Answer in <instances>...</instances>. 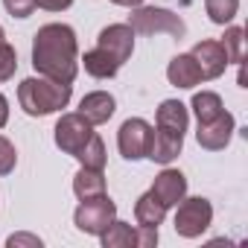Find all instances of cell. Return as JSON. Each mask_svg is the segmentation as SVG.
<instances>
[{"label": "cell", "instance_id": "6da1fadb", "mask_svg": "<svg viewBox=\"0 0 248 248\" xmlns=\"http://www.w3.org/2000/svg\"><path fill=\"white\" fill-rule=\"evenodd\" d=\"M32 67L38 76L73 85L79 73V41L67 24H44L32 38Z\"/></svg>", "mask_w": 248, "mask_h": 248}, {"label": "cell", "instance_id": "7a4b0ae2", "mask_svg": "<svg viewBox=\"0 0 248 248\" xmlns=\"http://www.w3.org/2000/svg\"><path fill=\"white\" fill-rule=\"evenodd\" d=\"M73 88L64 82H53L47 76H30L18 85V102L30 117H47L67 108Z\"/></svg>", "mask_w": 248, "mask_h": 248}, {"label": "cell", "instance_id": "3957f363", "mask_svg": "<svg viewBox=\"0 0 248 248\" xmlns=\"http://www.w3.org/2000/svg\"><path fill=\"white\" fill-rule=\"evenodd\" d=\"M129 27L135 30V35H158V32H164V35L181 38L187 32V24L175 12H170L164 6H143V3L135 6V12L129 15Z\"/></svg>", "mask_w": 248, "mask_h": 248}, {"label": "cell", "instance_id": "277c9868", "mask_svg": "<svg viewBox=\"0 0 248 248\" xmlns=\"http://www.w3.org/2000/svg\"><path fill=\"white\" fill-rule=\"evenodd\" d=\"M114 219H117V204L105 193L91 196V199H79V207L73 213V225L82 233H91V236H99Z\"/></svg>", "mask_w": 248, "mask_h": 248}, {"label": "cell", "instance_id": "5b68a950", "mask_svg": "<svg viewBox=\"0 0 248 248\" xmlns=\"http://www.w3.org/2000/svg\"><path fill=\"white\" fill-rule=\"evenodd\" d=\"M213 222V207L207 199L202 196H193V199H181L175 204V233L184 236V239H196L202 236Z\"/></svg>", "mask_w": 248, "mask_h": 248}, {"label": "cell", "instance_id": "8992f818", "mask_svg": "<svg viewBox=\"0 0 248 248\" xmlns=\"http://www.w3.org/2000/svg\"><path fill=\"white\" fill-rule=\"evenodd\" d=\"M56 146L64 152V155H79L82 149H85V143L96 135L93 132V126L76 111V114H62L59 117V123H56Z\"/></svg>", "mask_w": 248, "mask_h": 248}, {"label": "cell", "instance_id": "52a82bcc", "mask_svg": "<svg viewBox=\"0 0 248 248\" xmlns=\"http://www.w3.org/2000/svg\"><path fill=\"white\" fill-rule=\"evenodd\" d=\"M149 143H152V126L143 117H129L117 132V146L120 155L126 161H140L149 155Z\"/></svg>", "mask_w": 248, "mask_h": 248}, {"label": "cell", "instance_id": "ba28073f", "mask_svg": "<svg viewBox=\"0 0 248 248\" xmlns=\"http://www.w3.org/2000/svg\"><path fill=\"white\" fill-rule=\"evenodd\" d=\"M96 47L105 50V53L123 67V64L132 59V53H135V30H132L129 24H111V27H105V30L99 32Z\"/></svg>", "mask_w": 248, "mask_h": 248}, {"label": "cell", "instance_id": "9c48e42d", "mask_svg": "<svg viewBox=\"0 0 248 248\" xmlns=\"http://www.w3.org/2000/svg\"><path fill=\"white\" fill-rule=\"evenodd\" d=\"M236 129V123H233V114L222 111L219 117H213L210 123H199V132H196V140L202 149L207 152H219L231 143V135Z\"/></svg>", "mask_w": 248, "mask_h": 248}, {"label": "cell", "instance_id": "30bf717a", "mask_svg": "<svg viewBox=\"0 0 248 248\" xmlns=\"http://www.w3.org/2000/svg\"><path fill=\"white\" fill-rule=\"evenodd\" d=\"M190 56L196 59V64H199V70H202V79H219V76L225 73V67L231 64V62H228V53H225V47H222V41H216V38L199 41Z\"/></svg>", "mask_w": 248, "mask_h": 248}, {"label": "cell", "instance_id": "8fae6325", "mask_svg": "<svg viewBox=\"0 0 248 248\" xmlns=\"http://www.w3.org/2000/svg\"><path fill=\"white\" fill-rule=\"evenodd\" d=\"M152 193L158 196V202L170 210V207H175L184 196H187V178H184V172H178V170H164V172H158L155 175V184H152Z\"/></svg>", "mask_w": 248, "mask_h": 248}, {"label": "cell", "instance_id": "7c38bea8", "mask_svg": "<svg viewBox=\"0 0 248 248\" xmlns=\"http://www.w3.org/2000/svg\"><path fill=\"white\" fill-rule=\"evenodd\" d=\"M117 111V102L108 91H93V93H85L82 102H79V114L91 123V126H102L108 123Z\"/></svg>", "mask_w": 248, "mask_h": 248}, {"label": "cell", "instance_id": "4fadbf2b", "mask_svg": "<svg viewBox=\"0 0 248 248\" xmlns=\"http://www.w3.org/2000/svg\"><path fill=\"white\" fill-rule=\"evenodd\" d=\"M181 146H184V135H175V132H164V129H152V143H149V161L155 164H172L178 155H181Z\"/></svg>", "mask_w": 248, "mask_h": 248}, {"label": "cell", "instance_id": "5bb4252c", "mask_svg": "<svg viewBox=\"0 0 248 248\" xmlns=\"http://www.w3.org/2000/svg\"><path fill=\"white\" fill-rule=\"evenodd\" d=\"M167 79L175 88H196L202 82V70H199V64L190 53H178L167 67Z\"/></svg>", "mask_w": 248, "mask_h": 248}, {"label": "cell", "instance_id": "9a60e30c", "mask_svg": "<svg viewBox=\"0 0 248 248\" xmlns=\"http://www.w3.org/2000/svg\"><path fill=\"white\" fill-rule=\"evenodd\" d=\"M187 123H190V114H187V105H184V102H178V99H164V102L158 105V129L184 135V132H187Z\"/></svg>", "mask_w": 248, "mask_h": 248}, {"label": "cell", "instance_id": "2e32d148", "mask_svg": "<svg viewBox=\"0 0 248 248\" xmlns=\"http://www.w3.org/2000/svg\"><path fill=\"white\" fill-rule=\"evenodd\" d=\"M82 64H85V73H91L93 79H114L117 70H120V64H117L105 50H99V47L88 50V53L82 56Z\"/></svg>", "mask_w": 248, "mask_h": 248}, {"label": "cell", "instance_id": "e0dca14e", "mask_svg": "<svg viewBox=\"0 0 248 248\" xmlns=\"http://www.w3.org/2000/svg\"><path fill=\"white\" fill-rule=\"evenodd\" d=\"M164 216H167V207L158 202V196H155L152 190L138 199V204H135V219H138V225L158 228V225L164 222Z\"/></svg>", "mask_w": 248, "mask_h": 248}, {"label": "cell", "instance_id": "ac0fdd59", "mask_svg": "<svg viewBox=\"0 0 248 248\" xmlns=\"http://www.w3.org/2000/svg\"><path fill=\"white\" fill-rule=\"evenodd\" d=\"M73 193H76L79 199H91V196L105 193V175H102V170L82 167V170L73 175Z\"/></svg>", "mask_w": 248, "mask_h": 248}, {"label": "cell", "instance_id": "d6986e66", "mask_svg": "<svg viewBox=\"0 0 248 248\" xmlns=\"http://www.w3.org/2000/svg\"><path fill=\"white\" fill-rule=\"evenodd\" d=\"M99 239H102L105 248H132V245H135V228H132L129 222L114 219V222L99 233Z\"/></svg>", "mask_w": 248, "mask_h": 248}, {"label": "cell", "instance_id": "ffe728a7", "mask_svg": "<svg viewBox=\"0 0 248 248\" xmlns=\"http://www.w3.org/2000/svg\"><path fill=\"white\" fill-rule=\"evenodd\" d=\"M193 111H196V120L199 123H210L213 117H219L222 111H225V105H222V96L219 93H213V91H199L196 96H193Z\"/></svg>", "mask_w": 248, "mask_h": 248}, {"label": "cell", "instance_id": "44dd1931", "mask_svg": "<svg viewBox=\"0 0 248 248\" xmlns=\"http://www.w3.org/2000/svg\"><path fill=\"white\" fill-rule=\"evenodd\" d=\"M76 161H79L82 167H91V170H105L108 155H105V143H102V138L93 135V138L85 143V149L76 155Z\"/></svg>", "mask_w": 248, "mask_h": 248}, {"label": "cell", "instance_id": "7402d4cb", "mask_svg": "<svg viewBox=\"0 0 248 248\" xmlns=\"http://www.w3.org/2000/svg\"><path fill=\"white\" fill-rule=\"evenodd\" d=\"M204 12H207V18H210L213 24L225 27V24H231V21L236 18L239 0H204Z\"/></svg>", "mask_w": 248, "mask_h": 248}, {"label": "cell", "instance_id": "603a6c76", "mask_svg": "<svg viewBox=\"0 0 248 248\" xmlns=\"http://www.w3.org/2000/svg\"><path fill=\"white\" fill-rule=\"evenodd\" d=\"M242 35H245L242 27H228L225 30V38H222V47L228 53V62H233V64H242V59H245V38Z\"/></svg>", "mask_w": 248, "mask_h": 248}, {"label": "cell", "instance_id": "cb8c5ba5", "mask_svg": "<svg viewBox=\"0 0 248 248\" xmlns=\"http://www.w3.org/2000/svg\"><path fill=\"white\" fill-rule=\"evenodd\" d=\"M15 70H18V53L3 38V41H0V82H9L15 76Z\"/></svg>", "mask_w": 248, "mask_h": 248}, {"label": "cell", "instance_id": "d4e9b609", "mask_svg": "<svg viewBox=\"0 0 248 248\" xmlns=\"http://www.w3.org/2000/svg\"><path fill=\"white\" fill-rule=\"evenodd\" d=\"M18 164V152L12 146V140H6L3 135H0V175H9Z\"/></svg>", "mask_w": 248, "mask_h": 248}, {"label": "cell", "instance_id": "484cf974", "mask_svg": "<svg viewBox=\"0 0 248 248\" xmlns=\"http://www.w3.org/2000/svg\"><path fill=\"white\" fill-rule=\"evenodd\" d=\"M3 6L12 18H30L35 12V0H3Z\"/></svg>", "mask_w": 248, "mask_h": 248}, {"label": "cell", "instance_id": "4316f807", "mask_svg": "<svg viewBox=\"0 0 248 248\" xmlns=\"http://www.w3.org/2000/svg\"><path fill=\"white\" fill-rule=\"evenodd\" d=\"M135 245H138V248H152V245H158V228L138 225V228H135Z\"/></svg>", "mask_w": 248, "mask_h": 248}, {"label": "cell", "instance_id": "83f0119b", "mask_svg": "<svg viewBox=\"0 0 248 248\" xmlns=\"http://www.w3.org/2000/svg\"><path fill=\"white\" fill-rule=\"evenodd\" d=\"M21 245H27V248H41V239L32 236V233H12V236L6 239V248H21Z\"/></svg>", "mask_w": 248, "mask_h": 248}, {"label": "cell", "instance_id": "f1b7e54d", "mask_svg": "<svg viewBox=\"0 0 248 248\" xmlns=\"http://www.w3.org/2000/svg\"><path fill=\"white\" fill-rule=\"evenodd\" d=\"M35 6H41L47 12H64L73 6V0H35Z\"/></svg>", "mask_w": 248, "mask_h": 248}, {"label": "cell", "instance_id": "f546056e", "mask_svg": "<svg viewBox=\"0 0 248 248\" xmlns=\"http://www.w3.org/2000/svg\"><path fill=\"white\" fill-rule=\"evenodd\" d=\"M6 123H9V99L0 93V129H3Z\"/></svg>", "mask_w": 248, "mask_h": 248}, {"label": "cell", "instance_id": "4dcf8cb0", "mask_svg": "<svg viewBox=\"0 0 248 248\" xmlns=\"http://www.w3.org/2000/svg\"><path fill=\"white\" fill-rule=\"evenodd\" d=\"M111 3H117V6H132V9H135V6L143 3V0H111Z\"/></svg>", "mask_w": 248, "mask_h": 248}, {"label": "cell", "instance_id": "1f68e13d", "mask_svg": "<svg viewBox=\"0 0 248 248\" xmlns=\"http://www.w3.org/2000/svg\"><path fill=\"white\" fill-rule=\"evenodd\" d=\"M3 38H6V32H3V27H0V41H3Z\"/></svg>", "mask_w": 248, "mask_h": 248}]
</instances>
